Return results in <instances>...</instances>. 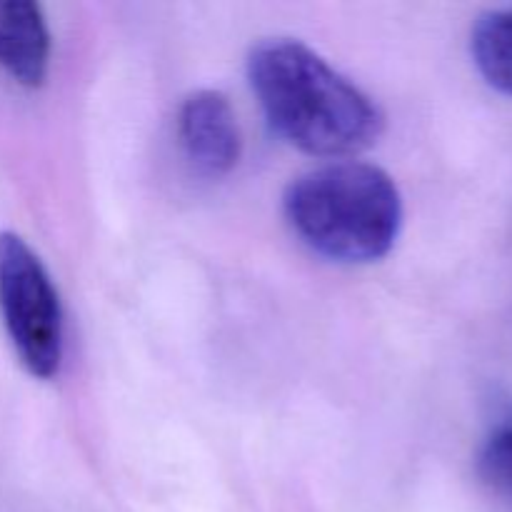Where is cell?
<instances>
[{
  "label": "cell",
  "instance_id": "1",
  "mask_svg": "<svg viewBox=\"0 0 512 512\" xmlns=\"http://www.w3.org/2000/svg\"><path fill=\"white\" fill-rule=\"evenodd\" d=\"M248 78L275 133L303 153L345 158L383 133L385 118L373 98L300 40L253 45Z\"/></svg>",
  "mask_w": 512,
  "mask_h": 512
},
{
  "label": "cell",
  "instance_id": "2",
  "mask_svg": "<svg viewBox=\"0 0 512 512\" xmlns=\"http://www.w3.org/2000/svg\"><path fill=\"white\" fill-rule=\"evenodd\" d=\"M285 218L308 248L338 263L385 258L403 225V200L383 168L358 160L320 165L288 185Z\"/></svg>",
  "mask_w": 512,
  "mask_h": 512
},
{
  "label": "cell",
  "instance_id": "3",
  "mask_svg": "<svg viewBox=\"0 0 512 512\" xmlns=\"http://www.w3.org/2000/svg\"><path fill=\"white\" fill-rule=\"evenodd\" d=\"M0 315L20 365L50 380L63 363V308L43 260L18 233H0Z\"/></svg>",
  "mask_w": 512,
  "mask_h": 512
},
{
  "label": "cell",
  "instance_id": "4",
  "mask_svg": "<svg viewBox=\"0 0 512 512\" xmlns=\"http://www.w3.org/2000/svg\"><path fill=\"white\" fill-rule=\"evenodd\" d=\"M178 138L190 165L208 178L228 175L243 153L238 118L220 90H195L183 100Z\"/></svg>",
  "mask_w": 512,
  "mask_h": 512
},
{
  "label": "cell",
  "instance_id": "5",
  "mask_svg": "<svg viewBox=\"0 0 512 512\" xmlns=\"http://www.w3.org/2000/svg\"><path fill=\"white\" fill-rule=\"evenodd\" d=\"M50 68V30L30 0H0V70L23 88H40Z\"/></svg>",
  "mask_w": 512,
  "mask_h": 512
},
{
  "label": "cell",
  "instance_id": "6",
  "mask_svg": "<svg viewBox=\"0 0 512 512\" xmlns=\"http://www.w3.org/2000/svg\"><path fill=\"white\" fill-rule=\"evenodd\" d=\"M470 48L480 75L500 93L512 95V8L480 15Z\"/></svg>",
  "mask_w": 512,
  "mask_h": 512
},
{
  "label": "cell",
  "instance_id": "7",
  "mask_svg": "<svg viewBox=\"0 0 512 512\" xmlns=\"http://www.w3.org/2000/svg\"><path fill=\"white\" fill-rule=\"evenodd\" d=\"M478 473L488 488L512 500V410L483 443Z\"/></svg>",
  "mask_w": 512,
  "mask_h": 512
}]
</instances>
